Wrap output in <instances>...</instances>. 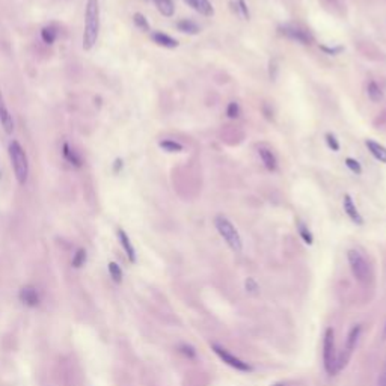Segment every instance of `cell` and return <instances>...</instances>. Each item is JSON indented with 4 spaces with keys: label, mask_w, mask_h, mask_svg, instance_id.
Masks as SVG:
<instances>
[{
    "label": "cell",
    "mask_w": 386,
    "mask_h": 386,
    "mask_svg": "<svg viewBox=\"0 0 386 386\" xmlns=\"http://www.w3.org/2000/svg\"><path fill=\"white\" fill-rule=\"evenodd\" d=\"M100 32V3L98 0H88L85 11L83 49L88 52L97 44Z\"/></svg>",
    "instance_id": "cell-1"
},
{
    "label": "cell",
    "mask_w": 386,
    "mask_h": 386,
    "mask_svg": "<svg viewBox=\"0 0 386 386\" xmlns=\"http://www.w3.org/2000/svg\"><path fill=\"white\" fill-rule=\"evenodd\" d=\"M8 152H9V160H11V165H12V169H14L15 178H17L18 184L24 186V184L27 183V178H29V159H27V154H26L24 148L20 145V142H17V141H12L9 144Z\"/></svg>",
    "instance_id": "cell-2"
},
{
    "label": "cell",
    "mask_w": 386,
    "mask_h": 386,
    "mask_svg": "<svg viewBox=\"0 0 386 386\" xmlns=\"http://www.w3.org/2000/svg\"><path fill=\"white\" fill-rule=\"evenodd\" d=\"M214 226H216V229H218V233L221 234V237L225 240V243L229 246L231 251H234L237 254L243 251V240L240 237V233L226 216H223V214L216 216Z\"/></svg>",
    "instance_id": "cell-3"
},
{
    "label": "cell",
    "mask_w": 386,
    "mask_h": 386,
    "mask_svg": "<svg viewBox=\"0 0 386 386\" xmlns=\"http://www.w3.org/2000/svg\"><path fill=\"white\" fill-rule=\"evenodd\" d=\"M347 259H349L350 270L354 276V279L361 282L362 285L369 284V281H371V277H373V272L368 264L367 258L362 255V252L358 249H350L347 252Z\"/></svg>",
    "instance_id": "cell-4"
},
{
    "label": "cell",
    "mask_w": 386,
    "mask_h": 386,
    "mask_svg": "<svg viewBox=\"0 0 386 386\" xmlns=\"http://www.w3.org/2000/svg\"><path fill=\"white\" fill-rule=\"evenodd\" d=\"M323 365L329 376L339 373L338 369V353L335 347V331L328 328L323 336Z\"/></svg>",
    "instance_id": "cell-5"
},
{
    "label": "cell",
    "mask_w": 386,
    "mask_h": 386,
    "mask_svg": "<svg viewBox=\"0 0 386 386\" xmlns=\"http://www.w3.org/2000/svg\"><path fill=\"white\" fill-rule=\"evenodd\" d=\"M361 332H362L361 324H354V326L350 329V332L347 335V339H346V344L343 347V351L338 354V369H339V371H341L343 368H346L347 364H349V361L351 359L353 351L356 350Z\"/></svg>",
    "instance_id": "cell-6"
},
{
    "label": "cell",
    "mask_w": 386,
    "mask_h": 386,
    "mask_svg": "<svg viewBox=\"0 0 386 386\" xmlns=\"http://www.w3.org/2000/svg\"><path fill=\"white\" fill-rule=\"evenodd\" d=\"M211 349H213V351H214L216 354H218V356H219L226 365H229L231 368L237 369V371H241V373H251L252 369H254L251 364H248V362H244L243 359L237 358L236 354H233L228 349H225V347H222V346H219V344H211Z\"/></svg>",
    "instance_id": "cell-7"
},
{
    "label": "cell",
    "mask_w": 386,
    "mask_h": 386,
    "mask_svg": "<svg viewBox=\"0 0 386 386\" xmlns=\"http://www.w3.org/2000/svg\"><path fill=\"white\" fill-rule=\"evenodd\" d=\"M279 32L287 37L288 39H293L296 42H300L303 45H311L314 42V38L312 35L308 32V30H303L300 27H296V26H284L279 29Z\"/></svg>",
    "instance_id": "cell-8"
},
{
    "label": "cell",
    "mask_w": 386,
    "mask_h": 386,
    "mask_svg": "<svg viewBox=\"0 0 386 386\" xmlns=\"http://www.w3.org/2000/svg\"><path fill=\"white\" fill-rule=\"evenodd\" d=\"M18 299L27 308H37L41 303L39 291L34 285H24V287H21V290L18 291Z\"/></svg>",
    "instance_id": "cell-9"
},
{
    "label": "cell",
    "mask_w": 386,
    "mask_h": 386,
    "mask_svg": "<svg viewBox=\"0 0 386 386\" xmlns=\"http://www.w3.org/2000/svg\"><path fill=\"white\" fill-rule=\"evenodd\" d=\"M343 207H344V211L346 214L349 216V219L353 222V223H356V225H364V218L361 216V213L358 211L356 205H354L353 202V198L346 193L344 198H343Z\"/></svg>",
    "instance_id": "cell-10"
},
{
    "label": "cell",
    "mask_w": 386,
    "mask_h": 386,
    "mask_svg": "<svg viewBox=\"0 0 386 386\" xmlns=\"http://www.w3.org/2000/svg\"><path fill=\"white\" fill-rule=\"evenodd\" d=\"M0 124H2L3 130L8 134H12V131H14V119H12L11 112L8 110L2 92H0Z\"/></svg>",
    "instance_id": "cell-11"
},
{
    "label": "cell",
    "mask_w": 386,
    "mask_h": 386,
    "mask_svg": "<svg viewBox=\"0 0 386 386\" xmlns=\"http://www.w3.org/2000/svg\"><path fill=\"white\" fill-rule=\"evenodd\" d=\"M184 2L201 15H204V17H211L214 14V8L210 0H184Z\"/></svg>",
    "instance_id": "cell-12"
},
{
    "label": "cell",
    "mask_w": 386,
    "mask_h": 386,
    "mask_svg": "<svg viewBox=\"0 0 386 386\" xmlns=\"http://www.w3.org/2000/svg\"><path fill=\"white\" fill-rule=\"evenodd\" d=\"M118 239H119V243L122 246V249H124L127 258L130 259V262H136V251L133 248V243H131L130 237L127 236L124 229H118Z\"/></svg>",
    "instance_id": "cell-13"
},
{
    "label": "cell",
    "mask_w": 386,
    "mask_h": 386,
    "mask_svg": "<svg viewBox=\"0 0 386 386\" xmlns=\"http://www.w3.org/2000/svg\"><path fill=\"white\" fill-rule=\"evenodd\" d=\"M365 147L368 148L369 152H371V156L374 159H377L380 163H386V147L380 145L379 142L373 141V139H367Z\"/></svg>",
    "instance_id": "cell-14"
},
{
    "label": "cell",
    "mask_w": 386,
    "mask_h": 386,
    "mask_svg": "<svg viewBox=\"0 0 386 386\" xmlns=\"http://www.w3.org/2000/svg\"><path fill=\"white\" fill-rule=\"evenodd\" d=\"M151 38L157 45H162V47H165V49H177L180 45V42L175 38L169 37L167 34H163V32H154L151 35Z\"/></svg>",
    "instance_id": "cell-15"
},
{
    "label": "cell",
    "mask_w": 386,
    "mask_h": 386,
    "mask_svg": "<svg viewBox=\"0 0 386 386\" xmlns=\"http://www.w3.org/2000/svg\"><path fill=\"white\" fill-rule=\"evenodd\" d=\"M258 154H259V159H261L262 165L266 166L267 171L275 172L276 167H277V160L275 157V154L270 149H267V148H259L258 149Z\"/></svg>",
    "instance_id": "cell-16"
},
{
    "label": "cell",
    "mask_w": 386,
    "mask_h": 386,
    "mask_svg": "<svg viewBox=\"0 0 386 386\" xmlns=\"http://www.w3.org/2000/svg\"><path fill=\"white\" fill-rule=\"evenodd\" d=\"M62 154H64L65 160H67L70 165H73L74 167H82V165H83L82 157L79 156V152H77L75 149H73L67 142L62 145Z\"/></svg>",
    "instance_id": "cell-17"
},
{
    "label": "cell",
    "mask_w": 386,
    "mask_h": 386,
    "mask_svg": "<svg viewBox=\"0 0 386 386\" xmlns=\"http://www.w3.org/2000/svg\"><path fill=\"white\" fill-rule=\"evenodd\" d=\"M177 29L180 30V32L187 34V35H198L201 32V27L195 21L187 20V18L186 20H180L177 23Z\"/></svg>",
    "instance_id": "cell-18"
},
{
    "label": "cell",
    "mask_w": 386,
    "mask_h": 386,
    "mask_svg": "<svg viewBox=\"0 0 386 386\" xmlns=\"http://www.w3.org/2000/svg\"><path fill=\"white\" fill-rule=\"evenodd\" d=\"M154 3H156L159 12L165 17H172L175 14V5H174V0H154Z\"/></svg>",
    "instance_id": "cell-19"
},
{
    "label": "cell",
    "mask_w": 386,
    "mask_h": 386,
    "mask_svg": "<svg viewBox=\"0 0 386 386\" xmlns=\"http://www.w3.org/2000/svg\"><path fill=\"white\" fill-rule=\"evenodd\" d=\"M367 95L373 103H379V101L383 100V91L376 82L371 80V82H368V85H367Z\"/></svg>",
    "instance_id": "cell-20"
},
{
    "label": "cell",
    "mask_w": 386,
    "mask_h": 386,
    "mask_svg": "<svg viewBox=\"0 0 386 386\" xmlns=\"http://www.w3.org/2000/svg\"><path fill=\"white\" fill-rule=\"evenodd\" d=\"M86 258H88V254L83 248H79L75 251V254L73 255V259H71V266L74 269H80L85 266V262H86Z\"/></svg>",
    "instance_id": "cell-21"
},
{
    "label": "cell",
    "mask_w": 386,
    "mask_h": 386,
    "mask_svg": "<svg viewBox=\"0 0 386 386\" xmlns=\"http://www.w3.org/2000/svg\"><path fill=\"white\" fill-rule=\"evenodd\" d=\"M56 38H57V34H56V30L53 27L45 26V27L41 29V39H42V42H45L47 45H52V44H55Z\"/></svg>",
    "instance_id": "cell-22"
},
{
    "label": "cell",
    "mask_w": 386,
    "mask_h": 386,
    "mask_svg": "<svg viewBox=\"0 0 386 386\" xmlns=\"http://www.w3.org/2000/svg\"><path fill=\"white\" fill-rule=\"evenodd\" d=\"M109 275H110L112 281L115 284H121L122 282V269H121V266L118 264V262H115V261L109 262Z\"/></svg>",
    "instance_id": "cell-23"
},
{
    "label": "cell",
    "mask_w": 386,
    "mask_h": 386,
    "mask_svg": "<svg viewBox=\"0 0 386 386\" xmlns=\"http://www.w3.org/2000/svg\"><path fill=\"white\" fill-rule=\"evenodd\" d=\"M160 148L165 149L166 152H181L183 151V145L175 142V141H171V139H166V141H162L160 144Z\"/></svg>",
    "instance_id": "cell-24"
},
{
    "label": "cell",
    "mask_w": 386,
    "mask_h": 386,
    "mask_svg": "<svg viewBox=\"0 0 386 386\" xmlns=\"http://www.w3.org/2000/svg\"><path fill=\"white\" fill-rule=\"evenodd\" d=\"M297 228H299V234H300V237L303 239V241H305L306 244H312L314 237H312V234H311V231L308 229V226H306L303 222H299V223H297Z\"/></svg>",
    "instance_id": "cell-25"
},
{
    "label": "cell",
    "mask_w": 386,
    "mask_h": 386,
    "mask_svg": "<svg viewBox=\"0 0 386 386\" xmlns=\"http://www.w3.org/2000/svg\"><path fill=\"white\" fill-rule=\"evenodd\" d=\"M133 21H134V24L141 29V30H144V32H148L149 30V23H148V20L145 18V15H142L141 12H136L134 15H133Z\"/></svg>",
    "instance_id": "cell-26"
},
{
    "label": "cell",
    "mask_w": 386,
    "mask_h": 386,
    "mask_svg": "<svg viewBox=\"0 0 386 386\" xmlns=\"http://www.w3.org/2000/svg\"><path fill=\"white\" fill-rule=\"evenodd\" d=\"M346 166L350 169L351 172L356 174V175H361V174H362V166H361V163H359L356 159L347 157V159H346Z\"/></svg>",
    "instance_id": "cell-27"
},
{
    "label": "cell",
    "mask_w": 386,
    "mask_h": 386,
    "mask_svg": "<svg viewBox=\"0 0 386 386\" xmlns=\"http://www.w3.org/2000/svg\"><path fill=\"white\" fill-rule=\"evenodd\" d=\"M226 115H228V118H231V119L239 118V116H240V106H239V103L231 101V103L228 104V107H226Z\"/></svg>",
    "instance_id": "cell-28"
},
{
    "label": "cell",
    "mask_w": 386,
    "mask_h": 386,
    "mask_svg": "<svg viewBox=\"0 0 386 386\" xmlns=\"http://www.w3.org/2000/svg\"><path fill=\"white\" fill-rule=\"evenodd\" d=\"M178 350H180V353L184 354V356H186L187 359H195V358H196V350H195L192 346H189V344H181V346L178 347Z\"/></svg>",
    "instance_id": "cell-29"
},
{
    "label": "cell",
    "mask_w": 386,
    "mask_h": 386,
    "mask_svg": "<svg viewBox=\"0 0 386 386\" xmlns=\"http://www.w3.org/2000/svg\"><path fill=\"white\" fill-rule=\"evenodd\" d=\"M244 285H246V291L251 293V294H257V293L259 291V287H258V284H257V281L254 279V277H248L246 282H244Z\"/></svg>",
    "instance_id": "cell-30"
},
{
    "label": "cell",
    "mask_w": 386,
    "mask_h": 386,
    "mask_svg": "<svg viewBox=\"0 0 386 386\" xmlns=\"http://www.w3.org/2000/svg\"><path fill=\"white\" fill-rule=\"evenodd\" d=\"M326 142H328V147L332 149V151H339V142H338V139H336V136L335 134H332V133H328L326 134Z\"/></svg>",
    "instance_id": "cell-31"
},
{
    "label": "cell",
    "mask_w": 386,
    "mask_h": 386,
    "mask_svg": "<svg viewBox=\"0 0 386 386\" xmlns=\"http://www.w3.org/2000/svg\"><path fill=\"white\" fill-rule=\"evenodd\" d=\"M320 50L324 52L326 55L336 56V55H339V53L344 50V47H341V45H338V47H328V45H320Z\"/></svg>",
    "instance_id": "cell-32"
},
{
    "label": "cell",
    "mask_w": 386,
    "mask_h": 386,
    "mask_svg": "<svg viewBox=\"0 0 386 386\" xmlns=\"http://www.w3.org/2000/svg\"><path fill=\"white\" fill-rule=\"evenodd\" d=\"M239 11L241 12V15L244 18H249L251 14H249V9H248V5H246L244 0H239Z\"/></svg>",
    "instance_id": "cell-33"
},
{
    "label": "cell",
    "mask_w": 386,
    "mask_h": 386,
    "mask_svg": "<svg viewBox=\"0 0 386 386\" xmlns=\"http://www.w3.org/2000/svg\"><path fill=\"white\" fill-rule=\"evenodd\" d=\"M377 386H386V364L383 365L382 371L377 377Z\"/></svg>",
    "instance_id": "cell-34"
},
{
    "label": "cell",
    "mask_w": 386,
    "mask_h": 386,
    "mask_svg": "<svg viewBox=\"0 0 386 386\" xmlns=\"http://www.w3.org/2000/svg\"><path fill=\"white\" fill-rule=\"evenodd\" d=\"M122 166H124V163H122V159H116L115 163H113V171L118 174L121 169H122Z\"/></svg>",
    "instance_id": "cell-35"
},
{
    "label": "cell",
    "mask_w": 386,
    "mask_h": 386,
    "mask_svg": "<svg viewBox=\"0 0 386 386\" xmlns=\"http://www.w3.org/2000/svg\"><path fill=\"white\" fill-rule=\"evenodd\" d=\"M385 336H386V326H385Z\"/></svg>",
    "instance_id": "cell-36"
},
{
    "label": "cell",
    "mask_w": 386,
    "mask_h": 386,
    "mask_svg": "<svg viewBox=\"0 0 386 386\" xmlns=\"http://www.w3.org/2000/svg\"><path fill=\"white\" fill-rule=\"evenodd\" d=\"M275 386H282V385H275Z\"/></svg>",
    "instance_id": "cell-37"
}]
</instances>
